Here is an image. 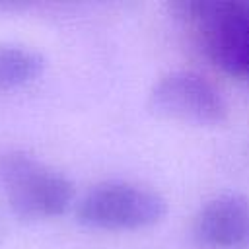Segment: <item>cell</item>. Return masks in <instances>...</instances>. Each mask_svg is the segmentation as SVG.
<instances>
[{
	"mask_svg": "<svg viewBox=\"0 0 249 249\" xmlns=\"http://www.w3.org/2000/svg\"><path fill=\"white\" fill-rule=\"evenodd\" d=\"M150 107L167 119L195 124H220L228 119V103L220 89L191 70L161 76L150 91Z\"/></svg>",
	"mask_w": 249,
	"mask_h": 249,
	"instance_id": "cell-4",
	"label": "cell"
},
{
	"mask_svg": "<svg viewBox=\"0 0 249 249\" xmlns=\"http://www.w3.org/2000/svg\"><path fill=\"white\" fill-rule=\"evenodd\" d=\"M167 212L165 198L142 185L107 181L95 185L78 202L76 218L93 230L124 231L158 224Z\"/></svg>",
	"mask_w": 249,
	"mask_h": 249,
	"instance_id": "cell-3",
	"label": "cell"
},
{
	"mask_svg": "<svg viewBox=\"0 0 249 249\" xmlns=\"http://www.w3.org/2000/svg\"><path fill=\"white\" fill-rule=\"evenodd\" d=\"M45 70V58L27 47L0 45V91L35 82Z\"/></svg>",
	"mask_w": 249,
	"mask_h": 249,
	"instance_id": "cell-6",
	"label": "cell"
},
{
	"mask_svg": "<svg viewBox=\"0 0 249 249\" xmlns=\"http://www.w3.org/2000/svg\"><path fill=\"white\" fill-rule=\"evenodd\" d=\"M0 191L12 212L23 220L60 216L74 200L68 177L23 152L0 156Z\"/></svg>",
	"mask_w": 249,
	"mask_h": 249,
	"instance_id": "cell-2",
	"label": "cell"
},
{
	"mask_svg": "<svg viewBox=\"0 0 249 249\" xmlns=\"http://www.w3.org/2000/svg\"><path fill=\"white\" fill-rule=\"evenodd\" d=\"M175 10L212 64L249 80V0H183Z\"/></svg>",
	"mask_w": 249,
	"mask_h": 249,
	"instance_id": "cell-1",
	"label": "cell"
},
{
	"mask_svg": "<svg viewBox=\"0 0 249 249\" xmlns=\"http://www.w3.org/2000/svg\"><path fill=\"white\" fill-rule=\"evenodd\" d=\"M195 237L214 249H249V198L226 193L208 200L196 214Z\"/></svg>",
	"mask_w": 249,
	"mask_h": 249,
	"instance_id": "cell-5",
	"label": "cell"
}]
</instances>
